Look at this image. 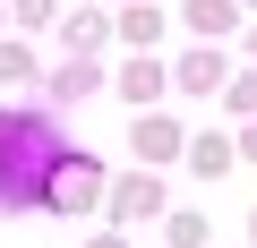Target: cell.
<instances>
[{
  "mask_svg": "<svg viewBox=\"0 0 257 248\" xmlns=\"http://www.w3.org/2000/svg\"><path fill=\"white\" fill-rule=\"evenodd\" d=\"M52 197H60V205H86V197H94V171H86V163L52 171Z\"/></svg>",
  "mask_w": 257,
  "mask_h": 248,
  "instance_id": "1",
  "label": "cell"
}]
</instances>
